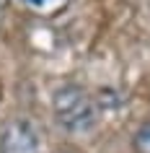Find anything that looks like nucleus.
Here are the masks:
<instances>
[{
  "label": "nucleus",
  "instance_id": "1",
  "mask_svg": "<svg viewBox=\"0 0 150 153\" xmlns=\"http://www.w3.org/2000/svg\"><path fill=\"white\" fill-rule=\"evenodd\" d=\"M52 109H55L57 122L70 132H91L98 122V104L78 83L60 86L52 96Z\"/></svg>",
  "mask_w": 150,
  "mask_h": 153
},
{
  "label": "nucleus",
  "instance_id": "2",
  "mask_svg": "<svg viewBox=\"0 0 150 153\" xmlns=\"http://www.w3.org/2000/svg\"><path fill=\"white\" fill-rule=\"evenodd\" d=\"M0 153H39L36 130L21 117L5 122L0 130Z\"/></svg>",
  "mask_w": 150,
  "mask_h": 153
},
{
  "label": "nucleus",
  "instance_id": "3",
  "mask_svg": "<svg viewBox=\"0 0 150 153\" xmlns=\"http://www.w3.org/2000/svg\"><path fill=\"white\" fill-rule=\"evenodd\" d=\"M21 3L39 18H55L70 5V0H21Z\"/></svg>",
  "mask_w": 150,
  "mask_h": 153
},
{
  "label": "nucleus",
  "instance_id": "4",
  "mask_svg": "<svg viewBox=\"0 0 150 153\" xmlns=\"http://www.w3.org/2000/svg\"><path fill=\"white\" fill-rule=\"evenodd\" d=\"M132 148L134 153H150V120L137 127V132L132 137Z\"/></svg>",
  "mask_w": 150,
  "mask_h": 153
}]
</instances>
